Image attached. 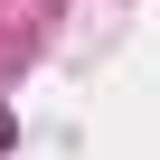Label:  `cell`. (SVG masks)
I'll list each match as a JSON object with an SVG mask.
<instances>
[{
  "mask_svg": "<svg viewBox=\"0 0 160 160\" xmlns=\"http://www.w3.org/2000/svg\"><path fill=\"white\" fill-rule=\"evenodd\" d=\"M0 141H10V122H0Z\"/></svg>",
  "mask_w": 160,
  "mask_h": 160,
  "instance_id": "1",
  "label": "cell"
}]
</instances>
